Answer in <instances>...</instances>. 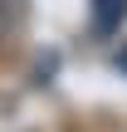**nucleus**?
Here are the masks:
<instances>
[{"instance_id":"1","label":"nucleus","mask_w":127,"mask_h":132,"mask_svg":"<svg viewBox=\"0 0 127 132\" xmlns=\"http://www.w3.org/2000/svg\"><path fill=\"white\" fill-rule=\"evenodd\" d=\"M122 20H127V0H93V34L98 39L117 34Z\"/></svg>"}]
</instances>
